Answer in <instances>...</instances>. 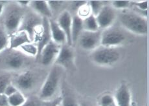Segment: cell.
Segmentation results:
<instances>
[{
	"label": "cell",
	"mask_w": 149,
	"mask_h": 106,
	"mask_svg": "<svg viewBox=\"0 0 149 106\" xmlns=\"http://www.w3.org/2000/svg\"><path fill=\"white\" fill-rule=\"evenodd\" d=\"M49 21L51 40L55 44L61 45V46L67 44L66 36H65L64 31L59 27L56 21H54L52 19H49Z\"/></svg>",
	"instance_id": "e0dca14e"
},
{
	"label": "cell",
	"mask_w": 149,
	"mask_h": 106,
	"mask_svg": "<svg viewBox=\"0 0 149 106\" xmlns=\"http://www.w3.org/2000/svg\"><path fill=\"white\" fill-rule=\"evenodd\" d=\"M48 18H43L42 25L40 30L38 31L35 36H34L33 41L36 42V45L38 47V58L40 53L45 45H46L49 42L51 41V36L50 32V27H49V21Z\"/></svg>",
	"instance_id": "4fadbf2b"
},
{
	"label": "cell",
	"mask_w": 149,
	"mask_h": 106,
	"mask_svg": "<svg viewBox=\"0 0 149 106\" xmlns=\"http://www.w3.org/2000/svg\"><path fill=\"white\" fill-rule=\"evenodd\" d=\"M24 14L20 8L17 7H10L4 19V29L8 36L19 30Z\"/></svg>",
	"instance_id": "8992f818"
},
{
	"label": "cell",
	"mask_w": 149,
	"mask_h": 106,
	"mask_svg": "<svg viewBox=\"0 0 149 106\" xmlns=\"http://www.w3.org/2000/svg\"><path fill=\"white\" fill-rule=\"evenodd\" d=\"M52 14L59 10L64 5V1H47Z\"/></svg>",
	"instance_id": "1f68e13d"
},
{
	"label": "cell",
	"mask_w": 149,
	"mask_h": 106,
	"mask_svg": "<svg viewBox=\"0 0 149 106\" xmlns=\"http://www.w3.org/2000/svg\"><path fill=\"white\" fill-rule=\"evenodd\" d=\"M59 27L64 31L67 38V44L69 46H72L71 40V24H72V16L68 10L62 12L56 21Z\"/></svg>",
	"instance_id": "5bb4252c"
},
{
	"label": "cell",
	"mask_w": 149,
	"mask_h": 106,
	"mask_svg": "<svg viewBox=\"0 0 149 106\" xmlns=\"http://www.w3.org/2000/svg\"><path fill=\"white\" fill-rule=\"evenodd\" d=\"M62 75V67L54 65L49 72L40 91L38 97L43 102H47L54 100L58 89Z\"/></svg>",
	"instance_id": "6da1fadb"
},
{
	"label": "cell",
	"mask_w": 149,
	"mask_h": 106,
	"mask_svg": "<svg viewBox=\"0 0 149 106\" xmlns=\"http://www.w3.org/2000/svg\"><path fill=\"white\" fill-rule=\"evenodd\" d=\"M11 82H12V80L9 75L8 74L0 75V94L4 93L5 88Z\"/></svg>",
	"instance_id": "f1b7e54d"
},
{
	"label": "cell",
	"mask_w": 149,
	"mask_h": 106,
	"mask_svg": "<svg viewBox=\"0 0 149 106\" xmlns=\"http://www.w3.org/2000/svg\"><path fill=\"white\" fill-rule=\"evenodd\" d=\"M113 98L117 106H131L130 91L125 84H122L118 87Z\"/></svg>",
	"instance_id": "9a60e30c"
},
{
	"label": "cell",
	"mask_w": 149,
	"mask_h": 106,
	"mask_svg": "<svg viewBox=\"0 0 149 106\" xmlns=\"http://www.w3.org/2000/svg\"><path fill=\"white\" fill-rule=\"evenodd\" d=\"M29 6L34 12L42 16V18L51 19L53 16L47 1H44V0L31 1Z\"/></svg>",
	"instance_id": "ac0fdd59"
},
{
	"label": "cell",
	"mask_w": 149,
	"mask_h": 106,
	"mask_svg": "<svg viewBox=\"0 0 149 106\" xmlns=\"http://www.w3.org/2000/svg\"><path fill=\"white\" fill-rule=\"evenodd\" d=\"M121 58V54L116 48L100 46L91 54V59L97 65L110 66L114 65Z\"/></svg>",
	"instance_id": "3957f363"
},
{
	"label": "cell",
	"mask_w": 149,
	"mask_h": 106,
	"mask_svg": "<svg viewBox=\"0 0 149 106\" xmlns=\"http://www.w3.org/2000/svg\"><path fill=\"white\" fill-rule=\"evenodd\" d=\"M116 12L111 5H104L95 16L99 29H107L112 27L116 19Z\"/></svg>",
	"instance_id": "8fae6325"
},
{
	"label": "cell",
	"mask_w": 149,
	"mask_h": 106,
	"mask_svg": "<svg viewBox=\"0 0 149 106\" xmlns=\"http://www.w3.org/2000/svg\"><path fill=\"white\" fill-rule=\"evenodd\" d=\"M126 41V36L121 30L110 27L101 31V46L116 48L121 46Z\"/></svg>",
	"instance_id": "52a82bcc"
},
{
	"label": "cell",
	"mask_w": 149,
	"mask_h": 106,
	"mask_svg": "<svg viewBox=\"0 0 149 106\" xmlns=\"http://www.w3.org/2000/svg\"><path fill=\"white\" fill-rule=\"evenodd\" d=\"M60 100H61V98L58 97V98L52 100V101L45 102V106H59Z\"/></svg>",
	"instance_id": "d590c367"
},
{
	"label": "cell",
	"mask_w": 149,
	"mask_h": 106,
	"mask_svg": "<svg viewBox=\"0 0 149 106\" xmlns=\"http://www.w3.org/2000/svg\"><path fill=\"white\" fill-rule=\"evenodd\" d=\"M87 3L88 1H72L73 9L76 10L77 11V10H78L80 7H82V5L86 4Z\"/></svg>",
	"instance_id": "836d02e7"
},
{
	"label": "cell",
	"mask_w": 149,
	"mask_h": 106,
	"mask_svg": "<svg viewBox=\"0 0 149 106\" xmlns=\"http://www.w3.org/2000/svg\"><path fill=\"white\" fill-rule=\"evenodd\" d=\"M31 1H22V0H19V1H16V3L18 6L20 7H26L27 6H29Z\"/></svg>",
	"instance_id": "8d00e7d4"
},
{
	"label": "cell",
	"mask_w": 149,
	"mask_h": 106,
	"mask_svg": "<svg viewBox=\"0 0 149 106\" xmlns=\"http://www.w3.org/2000/svg\"><path fill=\"white\" fill-rule=\"evenodd\" d=\"M9 106H23L27 100L25 94L18 91L13 95L8 97Z\"/></svg>",
	"instance_id": "7402d4cb"
},
{
	"label": "cell",
	"mask_w": 149,
	"mask_h": 106,
	"mask_svg": "<svg viewBox=\"0 0 149 106\" xmlns=\"http://www.w3.org/2000/svg\"><path fill=\"white\" fill-rule=\"evenodd\" d=\"M119 21L125 29L140 36L147 35L148 33L147 19L132 11L124 10L119 16Z\"/></svg>",
	"instance_id": "7a4b0ae2"
},
{
	"label": "cell",
	"mask_w": 149,
	"mask_h": 106,
	"mask_svg": "<svg viewBox=\"0 0 149 106\" xmlns=\"http://www.w3.org/2000/svg\"><path fill=\"white\" fill-rule=\"evenodd\" d=\"M4 1H0V17L1 16L4 12V8H5V4Z\"/></svg>",
	"instance_id": "74e56055"
},
{
	"label": "cell",
	"mask_w": 149,
	"mask_h": 106,
	"mask_svg": "<svg viewBox=\"0 0 149 106\" xmlns=\"http://www.w3.org/2000/svg\"><path fill=\"white\" fill-rule=\"evenodd\" d=\"M54 64L65 69H75L74 54L71 47L68 44L62 45L58 55L54 61Z\"/></svg>",
	"instance_id": "30bf717a"
},
{
	"label": "cell",
	"mask_w": 149,
	"mask_h": 106,
	"mask_svg": "<svg viewBox=\"0 0 149 106\" xmlns=\"http://www.w3.org/2000/svg\"><path fill=\"white\" fill-rule=\"evenodd\" d=\"M30 42H32L27 33L24 30H18L9 36L8 47L10 49L17 50L22 45Z\"/></svg>",
	"instance_id": "2e32d148"
},
{
	"label": "cell",
	"mask_w": 149,
	"mask_h": 106,
	"mask_svg": "<svg viewBox=\"0 0 149 106\" xmlns=\"http://www.w3.org/2000/svg\"><path fill=\"white\" fill-rule=\"evenodd\" d=\"M18 50L21 51L22 53H24L25 55L30 57H36L38 56V47L37 45L32 42L27 43L24 45H22Z\"/></svg>",
	"instance_id": "603a6c76"
},
{
	"label": "cell",
	"mask_w": 149,
	"mask_h": 106,
	"mask_svg": "<svg viewBox=\"0 0 149 106\" xmlns=\"http://www.w3.org/2000/svg\"><path fill=\"white\" fill-rule=\"evenodd\" d=\"M42 21L43 18L42 16L34 12H29L25 15L24 14L18 30H24L27 32L33 42L34 36L42 27Z\"/></svg>",
	"instance_id": "5b68a950"
},
{
	"label": "cell",
	"mask_w": 149,
	"mask_h": 106,
	"mask_svg": "<svg viewBox=\"0 0 149 106\" xmlns=\"http://www.w3.org/2000/svg\"><path fill=\"white\" fill-rule=\"evenodd\" d=\"M145 106H147V105H145Z\"/></svg>",
	"instance_id": "60d3db41"
},
{
	"label": "cell",
	"mask_w": 149,
	"mask_h": 106,
	"mask_svg": "<svg viewBox=\"0 0 149 106\" xmlns=\"http://www.w3.org/2000/svg\"><path fill=\"white\" fill-rule=\"evenodd\" d=\"M12 83L18 91L25 94L35 89L38 84V77L32 71H26L18 74Z\"/></svg>",
	"instance_id": "277c9868"
},
{
	"label": "cell",
	"mask_w": 149,
	"mask_h": 106,
	"mask_svg": "<svg viewBox=\"0 0 149 106\" xmlns=\"http://www.w3.org/2000/svg\"><path fill=\"white\" fill-rule=\"evenodd\" d=\"M111 106H117V105H116V104H114V105H111Z\"/></svg>",
	"instance_id": "ab89813d"
},
{
	"label": "cell",
	"mask_w": 149,
	"mask_h": 106,
	"mask_svg": "<svg viewBox=\"0 0 149 106\" xmlns=\"http://www.w3.org/2000/svg\"><path fill=\"white\" fill-rule=\"evenodd\" d=\"M82 106H93V105H88V104H83Z\"/></svg>",
	"instance_id": "f35d334b"
},
{
	"label": "cell",
	"mask_w": 149,
	"mask_h": 106,
	"mask_svg": "<svg viewBox=\"0 0 149 106\" xmlns=\"http://www.w3.org/2000/svg\"><path fill=\"white\" fill-rule=\"evenodd\" d=\"M61 48V45L55 44L52 40L49 42L42 48L38 56V58L40 59L42 64L47 66V65H51L53 62H54L56 57L58 55Z\"/></svg>",
	"instance_id": "7c38bea8"
},
{
	"label": "cell",
	"mask_w": 149,
	"mask_h": 106,
	"mask_svg": "<svg viewBox=\"0 0 149 106\" xmlns=\"http://www.w3.org/2000/svg\"><path fill=\"white\" fill-rule=\"evenodd\" d=\"M101 31L95 32L83 30L78 39L79 45L86 51H94L101 46Z\"/></svg>",
	"instance_id": "9c48e42d"
},
{
	"label": "cell",
	"mask_w": 149,
	"mask_h": 106,
	"mask_svg": "<svg viewBox=\"0 0 149 106\" xmlns=\"http://www.w3.org/2000/svg\"><path fill=\"white\" fill-rule=\"evenodd\" d=\"M0 106H9L8 97L4 94H0Z\"/></svg>",
	"instance_id": "e575fe53"
},
{
	"label": "cell",
	"mask_w": 149,
	"mask_h": 106,
	"mask_svg": "<svg viewBox=\"0 0 149 106\" xmlns=\"http://www.w3.org/2000/svg\"><path fill=\"white\" fill-rule=\"evenodd\" d=\"M130 5H132L136 11H145L148 8V1H130Z\"/></svg>",
	"instance_id": "4dcf8cb0"
},
{
	"label": "cell",
	"mask_w": 149,
	"mask_h": 106,
	"mask_svg": "<svg viewBox=\"0 0 149 106\" xmlns=\"http://www.w3.org/2000/svg\"><path fill=\"white\" fill-rule=\"evenodd\" d=\"M60 98L61 100L59 102V106H81L76 97L66 87L62 89V95Z\"/></svg>",
	"instance_id": "ffe728a7"
},
{
	"label": "cell",
	"mask_w": 149,
	"mask_h": 106,
	"mask_svg": "<svg viewBox=\"0 0 149 106\" xmlns=\"http://www.w3.org/2000/svg\"><path fill=\"white\" fill-rule=\"evenodd\" d=\"M83 30L82 19L77 14L72 16V24H71V40L72 45H74L78 42V39Z\"/></svg>",
	"instance_id": "d6986e66"
},
{
	"label": "cell",
	"mask_w": 149,
	"mask_h": 106,
	"mask_svg": "<svg viewBox=\"0 0 149 106\" xmlns=\"http://www.w3.org/2000/svg\"><path fill=\"white\" fill-rule=\"evenodd\" d=\"M9 36L5 32L4 28L0 27V53L8 46Z\"/></svg>",
	"instance_id": "d4e9b609"
},
{
	"label": "cell",
	"mask_w": 149,
	"mask_h": 106,
	"mask_svg": "<svg viewBox=\"0 0 149 106\" xmlns=\"http://www.w3.org/2000/svg\"><path fill=\"white\" fill-rule=\"evenodd\" d=\"M130 5V1L128 0H114L111 1V6L114 9L126 10Z\"/></svg>",
	"instance_id": "484cf974"
},
{
	"label": "cell",
	"mask_w": 149,
	"mask_h": 106,
	"mask_svg": "<svg viewBox=\"0 0 149 106\" xmlns=\"http://www.w3.org/2000/svg\"><path fill=\"white\" fill-rule=\"evenodd\" d=\"M90 14H91V10L88 4V3L86 4L82 5V7H80L79 9L77 10V15L79 16L80 18L82 19L86 18L88 16H90Z\"/></svg>",
	"instance_id": "f546056e"
},
{
	"label": "cell",
	"mask_w": 149,
	"mask_h": 106,
	"mask_svg": "<svg viewBox=\"0 0 149 106\" xmlns=\"http://www.w3.org/2000/svg\"><path fill=\"white\" fill-rule=\"evenodd\" d=\"M18 91V89H17L15 85H14L13 83L11 82L10 84H8L7 86V87L5 88L3 94H5V95H6L7 97H8L11 95H13V94L17 92Z\"/></svg>",
	"instance_id": "d6a6232c"
},
{
	"label": "cell",
	"mask_w": 149,
	"mask_h": 106,
	"mask_svg": "<svg viewBox=\"0 0 149 106\" xmlns=\"http://www.w3.org/2000/svg\"><path fill=\"white\" fill-rule=\"evenodd\" d=\"M27 56L18 49H10L1 60L3 67L13 71L21 69L27 64Z\"/></svg>",
	"instance_id": "ba28073f"
},
{
	"label": "cell",
	"mask_w": 149,
	"mask_h": 106,
	"mask_svg": "<svg viewBox=\"0 0 149 106\" xmlns=\"http://www.w3.org/2000/svg\"><path fill=\"white\" fill-rule=\"evenodd\" d=\"M99 106H111L116 104L113 96L110 94H104L101 97L99 102Z\"/></svg>",
	"instance_id": "83f0119b"
},
{
	"label": "cell",
	"mask_w": 149,
	"mask_h": 106,
	"mask_svg": "<svg viewBox=\"0 0 149 106\" xmlns=\"http://www.w3.org/2000/svg\"><path fill=\"white\" fill-rule=\"evenodd\" d=\"M88 4L90 8L91 14L96 16L102 8L104 6V1H99V0H92V1H88Z\"/></svg>",
	"instance_id": "cb8c5ba5"
},
{
	"label": "cell",
	"mask_w": 149,
	"mask_h": 106,
	"mask_svg": "<svg viewBox=\"0 0 149 106\" xmlns=\"http://www.w3.org/2000/svg\"><path fill=\"white\" fill-rule=\"evenodd\" d=\"M23 106H45V102L39 98L38 96H31L27 98V100Z\"/></svg>",
	"instance_id": "4316f807"
},
{
	"label": "cell",
	"mask_w": 149,
	"mask_h": 106,
	"mask_svg": "<svg viewBox=\"0 0 149 106\" xmlns=\"http://www.w3.org/2000/svg\"><path fill=\"white\" fill-rule=\"evenodd\" d=\"M83 30L90 32H95L99 30V27L97 24L95 16L90 14L86 18L82 19Z\"/></svg>",
	"instance_id": "44dd1931"
}]
</instances>
